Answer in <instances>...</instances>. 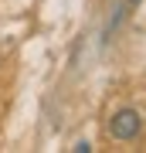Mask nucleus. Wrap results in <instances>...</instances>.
Returning <instances> with one entry per match:
<instances>
[{
	"label": "nucleus",
	"instance_id": "f257e3e1",
	"mask_svg": "<svg viewBox=\"0 0 146 153\" xmlns=\"http://www.w3.org/2000/svg\"><path fill=\"white\" fill-rule=\"evenodd\" d=\"M143 129V119L136 109H119L109 119V133H112V140H136Z\"/></svg>",
	"mask_w": 146,
	"mask_h": 153
},
{
	"label": "nucleus",
	"instance_id": "f03ea898",
	"mask_svg": "<svg viewBox=\"0 0 146 153\" xmlns=\"http://www.w3.org/2000/svg\"><path fill=\"white\" fill-rule=\"evenodd\" d=\"M133 4H139V0H133Z\"/></svg>",
	"mask_w": 146,
	"mask_h": 153
}]
</instances>
